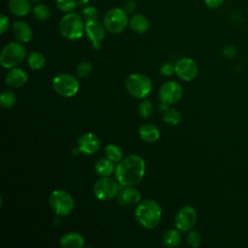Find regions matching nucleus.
I'll list each match as a JSON object with an SVG mask.
<instances>
[{"mask_svg": "<svg viewBox=\"0 0 248 248\" xmlns=\"http://www.w3.org/2000/svg\"><path fill=\"white\" fill-rule=\"evenodd\" d=\"M114 173L121 186H135L144 176L145 162L140 155H129L118 162Z\"/></svg>", "mask_w": 248, "mask_h": 248, "instance_id": "obj_1", "label": "nucleus"}, {"mask_svg": "<svg viewBox=\"0 0 248 248\" xmlns=\"http://www.w3.org/2000/svg\"><path fill=\"white\" fill-rule=\"evenodd\" d=\"M162 212V207L156 201L143 200L139 202L135 210V217L140 225L145 229L151 230L159 225Z\"/></svg>", "mask_w": 248, "mask_h": 248, "instance_id": "obj_2", "label": "nucleus"}, {"mask_svg": "<svg viewBox=\"0 0 248 248\" xmlns=\"http://www.w3.org/2000/svg\"><path fill=\"white\" fill-rule=\"evenodd\" d=\"M84 18L76 12L65 14L59 21L60 34L69 41L80 39L84 34Z\"/></svg>", "mask_w": 248, "mask_h": 248, "instance_id": "obj_3", "label": "nucleus"}, {"mask_svg": "<svg viewBox=\"0 0 248 248\" xmlns=\"http://www.w3.org/2000/svg\"><path fill=\"white\" fill-rule=\"evenodd\" d=\"M26 57V48L22 44L12 42L6 45L0 54V63L6 69L18 66Z\"/></svg>", "mask_w": 248, "mask_h": 248, "instance_id": "obj_4", "label": "nucleus"}, {"mask_svg": "<svg viewBox=\"0 0 248 248\" xmlns=\"http://www.w3.org/2000/svg\"><path fill=\"white\" fill-rule=\"evenodd\" d=\"M49 205L57 216L64 217L73 211L75 201L69 192L57 189L52 191L49 196Z\"/></svg>", "mask_w": 248, "mask_h": 248, "instance_id": "obj_5", "label": "nucleus"}, {"mask_svg": "<svg viewBox=\"0 0 248 248\" xmlns=\"http://www.w3.org/2000/svg\"><path fill=\"white\" fill-rule=\"evenodd\" d=\"M125 86L135 98L144 99L151 93L152 81L143 74H132L126 78Z\"/></svg>", "mask_w": 248, "mask_h": 248, "instance_id": "obj_6", "label": "nucleus"}, {"mask_svg": "<svg viewBox=\"0 0 248 248\" xmlns=\"http://www.w3.org/2000/svg\"><path fill=\"white\" fill-rule=\"evenodd\" d=\"M103 23L106 30L109 33H121L129 24L128 14L123 8H112L105 14Z\"/></svg>", "mask_w": 248, "mask_h": 248, "instance_id": "obj_7", "label": "nucleus"}, {"mask_svg": "<svg viewBox=\"0 0 248 248\" xmlns=\"http://www.w3.org/2000/svg\"><path fill=\"white\" fill-rule=\"evenodd\" d=\"M52 88L60 96L73 97L79 89V81L75 76L63 73L53 78Z\"/></svg>", "mask_w": 248, "mask_h": 248, "instance_id": "obj_8", "label": "nucleus"}, {"mask_svg": "<svg viewBox=\"0 0 248 248\" xmlns=\"http://www.w3.org/2000/svg\"><path fill=\"white\" fill-rule=\"evenodd\" d=\"M119 185V182L113 178L102 176L95 182L93 186V193L98 200L108 201L118 195L120 190Z\"/></svg>", "mask_w": 248, "mask_h": 248, "instance_id": "obj_9", "label": "nucleus"}, {"mask_svg": "<svg viewBox=\"0 0 248 248\" xmlns=\"http://www.w3.org/2000/svg\"><path fill=\"white\" fill-rule=\"evenodd\" d=\"M197 222V212L193 206L181 207L175 214L174 224L177 230L186 232L191 231Z\"/></svg>", "mask_w": 248, "mask_h": 248, "instance_id": "obj_10", "label": "nucleus"}, {"mask_svg": "<svg viewBox=\"0 0 248 248\" xmlns=\"http://www.w3.org/2000/svg\"><path fill=\"white\" fill-rule=\"evenodd\" d=\"M183 93V89L181 85L174 81L169 80L162 84L159 89V99L162 103L167 105H173L177 103Z\"/></svg>", "mask_w": 248, "mask_h": 248, "instance_id": "obj_11", "label": "nucleus"}, {"mask_svg": "<svg viewBox=\"0 0 248 248\" xmlns=\"http://www.w3.org/2000/svg\"><path fill=\"white\" fill-rule=\"evenodd\" d=\"M84 33L88 40L91 42L92 47L94 49H99L101 46V42L105 38L106 28L104 23L98 19H90L85 21Z\"/></svg>", "mask_w": 248, "mask_h": 248, "instance_id": "obj_12", "label": "nucleus"}, {"mask_svg": "<svg viewBox=\"0 0 248 248\" xmlns=\"http://www.w3.org/2000/svg\"><path fill=\"white\" fill-rule=\"evenodd\" d=\"M174 73L181 79L190 81L194 79L198 74V65L192 58L184 57L175 63Z\"/></svg>", "mask_w": 248, "mask_h": 248, "instance_id": "obj_13", "label": "nucleus"}, {"mask_svg": "<svg viewBox=\"0 0 248 248\" xmlns=\"http://www.w3.org/2000/svg\"><path fill=\"white\" fill-rule=\"evenodd\" d=\"M101 142L99 138L93 133H85L78 140V148L79 152L86 155L96 153L100 148Z\"/></svg>", "mask_w": 248, "mask_h": 248, "instance_id": "obj_14", "label": "nucleus"}, {"mask_svg": "<svg viewBox=\"0 0 248 248\" xmlns=\"http://www.w3.org/2000/svg\"><path fill=\"white\" fill-rule=\"evenodd\" d=\"M117 195L118 202L123 206H130L139 203L140 201V193L133 186H123Z\"/></svg>", "mask_w": 248, "mask_h": 248, "instance_id": "obj_15", "label": "nucleus"}, {"mask_svg": "<svg viewBox=\"0 0 248 248\" xmlns=\"http://www.w3.org/2000/svg\"><path fill=\"white\" fill-rule=\"evenodd\" d=\"M13 33L16 39L20 43H28L32 40L33 31L31 26L23 20H16L13 24Z\"/></svg>", "mask_w": 248, "mask_h": 248, "instance_id": "obj_16", "label": "nucleus"}, {"mask_svg": "<svg viewBox=\"0 0 248 248\" xmlns=\"http://www.w3.org/2000/svg\"><path fill=\"white\" fill-rule=\"evenodd\" d=\"M28 79V76L25 71L20 68H12L6 75L5 81L11 87L23 86Z\"/></svg>", "mask_w": 248, "mask_h": 248, "instance_id": "obj_17", "label": "nucleus"}, {"mask_svg": "<svg viewBox=\"0 0 248 248\" xmlns=\"http://www.w3.org/2000/svg\"><path fill=\"white\" fill-rule=\"evenodd\" d=\"M59 244L63 248H81L84 245V238L80 233L71 232L60 238Z\"/></svg>", "mask_w": 248, "mask_h": 248, "instance_id": "obj_18", "label": "nucleus"}, {"mask_svg": "<svg viewBox=\"0 0 248 248\" xmlns=\"http://www.w3.org/2000/svg\"><path fill=\"white\" fill-rule=\"evenodd\" d=\"M9 11L16 16H23L29 14L31 11L30 0H9Z\"/></svg>", "mask_w": 248, "mask_h": 248, "instance_id": "obj_19", "label": "nucleus"}, {"mask_svg": "<svg viewBox=\"0 0 248 248\" xmlns=\"http://www.w3.org/2000/svg\"><path fill=\"white\" fill-rule=\"evenodd\" d=\"M140 136L143 141L154 142L160 138V131L157 126L151 123L142 124L139 129Z\"/></svg>", "mask_w": 248, "mask_h": 248, "instance_id": "obj_20", "label": "nucleus"}, {"mask_svg": "<svg viewBox=\"0 0 248 248\" xmlns=\"http://www.w3.org/2000/svg\"><path fill=\"white\" fill-rule=\"evenodd\" d=\"M129 26L134 32L142 34L148 30L149 22L146 16H144L143 15L136 14L129 18Z\"/></svg>", "mask_w": 248, "mask_h": 248, "instance_id": "obj_21", "label": "nucleus"}, {"mask_svg": "<svg viewBox=\"0 0 248 248\" xmlns=\"http://www.w3.org/2000/svg\"><path fill=\"white\" fill-rule=\"evenodd\" d=\"M114 162L108 158H101L95 164V171L100 176H108L115 171Z\"/></svg>", "mask_w": 248, "mask_h": 248, "instance_id": "obj_22", "label": "nucleus"}, {"mask_svg": "<svg viewBox=\"0 0 248 248\" xmlns=\"http://www.w3.org/2000/svg\"><path fill=\"white\" fill-rule=\"evenodd\" d=\"M180 231L179 230H169L167 231L163 237H162V242L166 247L173 248L176 247L180 244L181 242V235H180Z\"/></svg>", "mask_w": 248, "mask_h": 248, "instance_id": "obj_23", "label": "nucleus"}, {"mask_svg": "<svg viewBox=\"0 0 248 248\" xmlns=\"http://www.w3.org/2000/svg\"><path fill=\"white\" fill-rule=\"evenodd\" d=\"M27 62H28V66L32 70L37 71V70H41L45 66L46 59H45V56L41 52H39V51H32L28 55Z\"/></svg>", "mask_w": 248, "mask_h": 248, "instance_id": "obj_24", "label": "nucleus"}, {"mask_svg": "<svg viewBox=\"0 0 248 248\" xmlns=\"http://www.w3.org/2000/svg\"><path fill=\"white\" fill-rule=\"evenodd\" d=\"M105 154L107 158L110 159L114 163L119 162L123 159L122 149L117 144L114 143H109L105 147Z\"/></svg>", "mask_w": 248, "mask_h": 248, "instance_id": "obj_25", "label": "nucleus"}, {"mask_svg": "<svg viewBox=\"0 0 248 248\" xmlns=\"http://www.w3.org/2000/svg\"><path fill=\"white\" fill-rule=\"evenodd\" d=\"M33 16L36 20L44 22L46 21L50 16V11L45 4H37L32 10Z\"/></svg>", "mask_w": 248, "mask_h": 248, "instance_id": "obj_26", "label": "nucleus"}, {"mask_svg": "<svg viewBox=\"0 0 248 248\" xmlns=\"http://www.w3.org/2000/svg\"><path fill=\"white\" fill-rule=\"evenodd\" d=\"M16 97L14 92L6 90L1 94L0 104L2 108H11L16 105Z\"/></svg>", "mask_w": 248, "mask_h": 248, "instance_id": "obj_27", "label": "nucleus"}, {"mask_svg": "<svg viewBox=\"0 0 248 248\" xmlns=\"http://www.w3.org/2000/svg\"><path fill=\"white\" fill-rule=\"evenodd\" d=\"M55 5L64 14L74 12L78 5V0H55Z\"/></svg>", "mask_w": 248, "mask_h": 248, "instance_id": "obj_28", "label": "nucleus"}, {"mask_svg": "<svg viewBox=\"0 0 248 248\" xmlns=\"http://www.w3.org/2000/svg\"><path fill=\"white\" fill-rule=\"evenodd\" d=\"M163 119L166 123L168 124H171V125H176L180 122L181 120V116L180 113L178 112V110L174 109V108H168L163 115Z\"/></svg>", "mask_w": 248, "mask_h": 248, "instance_id": "obj_29", "label": "nucleus"}, {"mask_svg": "<svg viewBox=\"0 0 248 248\" xmlns=\"http://www.w3.org/2000/svg\"><path fill=\"white\" fill-rule=\"evenodd\" d=\"M154 111V107L151 101L149 100H143L140 105H139V112L140 116L143 118H148L152 115Z\"/></svg>", "mask_w": 248, "mask_h": 248, "instance_id": "obj_30", "label": "nucleus"}, {"mask_svg": "<svg viewBox=\"0 0 248 248\" xmlns=\"http://www.w3.org/2000/svg\"><path fill=\"white\" fill-rule=\"evenodd\" d=\"M93 69V65L88 61L80 62L77 67V75L78 78H85L87 77Z\"/></svg>", "mask_w": 248, "mask_h": 248, "instance_id": "obj_31", "label": "nucleus"}, {"mask_svg": "<svg viewBox=\"0 0 248 248\" xmlns=\"http://www.w3.org/2000/svg\"><path fill=\"white\" fill-rule=\"evenodd\" d=\"M82 17L84 20H90V19H97L98 18V10L93 6H86L81 11Z\"/></svg>", "mask_w": 248, "mask_h": 248, "instance_id": "obj_32", "label": "nucleus"}, {"mask_svg": "<svg viewBox=\"0 0 248 248\" xmlns=\"http://www.w3.org/2000/svg\"><path fill=\"white\" fill-rule=\"evenodd\" d=\"M187 243L193 247V248H197L200 246L201 242H202V238H201V235L195 232V231H189L188 234H187Z\"/></svg>", "mask_w": 248, "mask_h": 248, "instance_id": "obj_33", "label": "nucleus"}, {"mask_svg": "<svg viewBox=\"0 0 248 248\" xmlns=\"http://www.w3.org/2000/svg\"><path fill=\"white\" fill-rule=\"evenodd\" d=\"M160 73L164 76H167V77L171 76L174 73V65H172L170 62L163 64L160 68Z\"/></svg>", "mask_w": 248, "mask_h": 248, "instance_id": "obj_34", "label": "nucleus"}, {"mask_svg": "<svg viewBox=\"0 0 248 248\" xmlns=\"http://www.w3.org/2000/svg\"><path fill=\"white\" fill-rule=\"evenodd\" d=\"M9 25H10L9 17L6 15L1 14L0 15V32H1V34H4L8 30Z\"/></svg>", "mask_w": 248, "mask_h": 248, "instance_id": "obj_35", "label": "nucleus"}, {"mask_svg": "<svg viewBox=\"0 0 248 248\" xmlns=\"http://www.w3.org/2000/svg\"><path fill=\"white\" fill-rule=\"evenodd\" d=\"M223 54L228 59H232L236 54V50L232 46H226L223 49Z\"/></svg>", "mask_w": 248, "mask_h": 248, "instance_id": "obj_36", "label": "nucleus"}, {"mask_svg": "<svg viewBox=\"0 0 248 248\" xmlns=\"http://www.w3.org/2000/svg\"><path fill=\"white\" fill-rule=\"evenodd\" d=\"M136 8H137V4L135 1L133 0H127L125 3H124V6H123V9L124 11L127 13V14H132L136 11Z\"/></svg>", "mask_w": 248, "mask_h": 248, "instance_id": "obj_37", "label": "nucleus"}, {"mask_svg": "<svg viewBox=\"0 0 248 248\" xmlns=\"http://www.w3.org/2000/svg\"><path fill=\"white\" fill-rule=\"evenodd\" d=\"M225 0H203L206 7L210 9H217L223 5Z\"/></svg>", "mask_w": 248, "mask_h": 248, "instance_id": "obj_38", "label": "nucleus"}, {"mask_svg": "<svg viewBox=\"0 0 248 248\" xmlns=\"http://www.w3.org/2000/svg\"><path fill=\"white\" fill-rule=\"evenodd\" d=\"M88 1H89V0H78V4H79V5H85V4L88 3Z\"/></svg>", "mask_w": 248, "mask_h": 248, "instance_id": "obj_39", "label": "nucleus"}]
</instances>
